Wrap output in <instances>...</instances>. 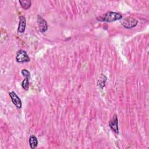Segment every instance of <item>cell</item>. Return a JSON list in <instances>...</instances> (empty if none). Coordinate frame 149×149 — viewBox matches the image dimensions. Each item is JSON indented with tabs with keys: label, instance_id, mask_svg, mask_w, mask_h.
<instances>
[{
	"label": "cell",
	"instance_id": "cell-1",
	"mask_svg": "<svg viewBox=\"0 0 149 149\" xmlns=\"http://www.w3.org/2000/svg\"><path fill=\"white\" fill-rule=\"evenodd\" d=\"M122 18V15L120 13L115 12H107L101 16H98L97 19L100 22H112L120 20Z\"/></svg>",
	"mask_w": 149,
	"mask_h": 149
},
{
	"label": "cell",
	"instance_id": "cell-2",
	"mask_svg": "<svg viewBox=\"0 0 149 149\" xmlns=\"http://www.w3.org/2000/svg\"><path fill=\"white\" fill-rule=\"evenodd\" d=\"M16 61L19 63H24L29 62L30 61V58L27 54L26 51L20 49L16 53Z\"/></svg>",
	"mask_w": 149,
	"mask_h": 149
},
{
	"label": "cell",
	"instance_id": "cell-3",
	"mask_svg": "<svg viewBox=\"0 0 149 149\" xmlns=\"http://www.w3.org/2000/svg\"><path fill=\"white\" fill-rule=\"evenodd\" d=\"M137 20L132 17H127L125 18L122 22L123 26L126 29H131L137 26Z\"/></svg>",
	"mask_w": 149,
	"mask_h": 149
},
{
	"label": "cell",
	"instance_id": "cell-4",
	"mask_svg": "<svg viewBox=\"0 0 149 149\" xmlns=\"http://www.w3.org/2000/svg\"><path fill=\"white\" fill-rule=\"evenodd\" d=\"M9 95L10 97V99L13 102V104L17 108H21L22 106V101L20 98L17 95V94L14 91H11L9 93Z\"/></svg>",
	"mask_w": 149,
	"mask_h": 149
},
{
	"label": "cell",
	"instance_id": "cell-5",
	"mask_svg": "<svg viewBox=\"0 0 149 149\" xmlns=\"http://www.w3.org/2000/svg\"><path fill=\"white\" fill-rule=\"evenodd\" d=\"M37 23L38 24L39 30L41 32L44 33L48 29V24L46 20L41 17L40 15L37 16Z\"/></svg>",
	"mask_w": 149,
	"mask_h": 149
},
{
	"label": "cell",
	"instance_id": "cell-6",
	"mask_svg": "<svg viewBox=\"0 0 149 149\" xmlns=\"http://www.w3.org/2000/svg\"><path fill=\"white\" fill-rule=\"evenodd\" d=\"M109 126L110 128L116 133L118 134L119 133V128H118V122L117 115L115 114L112 118V119L109 122Z\"/></svg>",
	"mask_w": 149,
	"mask_h": 149
},
{
	"label": "cell",
	"instance_id": "cell-7",
	"mask_svg": "<svg viewBox=\"0 0 149 149\" xmlns=\"http://www.w3.org/2000/svg\"><path fill=\"white\" fill-rule=\"evenodd\" d=\"M26 20L24 16H20L19 17V23L17 28V32L20 33H24L26 29Z\"/></svg>",
	"mask_w": 149,
	"mask_h": 149
},
{
	"label": "cell",
	"instance_id": "cell-8",
	"mask_svg": "<svg viewBox=\"0 0 149 149\" xmlns=\"http://www.w3.org/2000/svg\"><path fill=\"white\" fill-rule=\"evenodd\" d=\"M29 144L32 149L36 148L38 145V140L34 135H31L29 137Z\"/></svg>",
	"mask_w": 149,
	"mask_h": 149
},
{
	"label": "cell",
	"instance_id": "cell-9",
	"mask_svg": "<svg viewBox=\"0 0 149 149\" xmlns=\"http://www.w3.org/2000/svg\"><path fill=\"white\" fill-rule=\"evenodd\" d=\"M107 77L104 75V74H102L100 78V79L98 80V83H97V84L99 86V87H100L101 88H103L105 86V82L107 81Z\"/></svg>",
	"mask_w": 149,
	"mask_h": 149
},
{
	"label": "cell",
	"instance_id": "cell-10",
	"mask_svg": "<svg viewBox=\"0 0 149 149\" xmlns=\"http://www.w3.org/2000/svg\"><path fill=\"white\" fill-rule=\"evenodd\" d=\"M19 3H20L21 6L25 10L28 9L31 5V2L30 0L27 1H19Z\"/></svg>",
	"mask_w": 149,
	"mask_h": 149
},
{
	"label": "cell",
	"instance_id": "cell-11",
	"mask_svg": "<svg viewBox=\"0 0 149 149\" xmlns=\"http://www.w3.org/2000/svg\"><path fill=\"white\" fill-rule=\"evenodd\" d=\"M22 86L25 90H28L29 87V77H25L22 82Z\"/></svg>",
	"mask_w": 149,
	"mask_h": 149
},
{
	"label": "cell",
	"instance_id": "cell-12",
	"mask_svg": "<svg viewBox=\"0 0 149 149\" xmlns=\"http://www.w3.org/2000/svg\"><path fill=\"white\" fill-rule=\"evenodd\" d=\"M21 73H22V75L23 76H24L25 77H29L30 76V73L29 71H28L27 69H25L22 70Z\"/></svg>",
	"mask_w": 149,
	"mask_h": 149
}]
</instances>
